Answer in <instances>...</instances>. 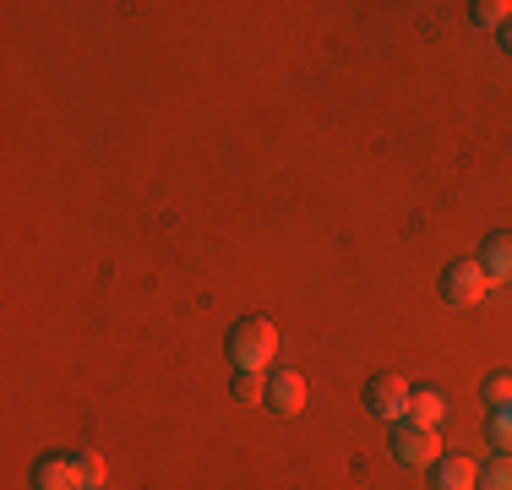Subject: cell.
<instances>
[{
    "label": "cell",
    "instance_id": "cell-1",
    "mask_svg": "<svg viewBox=\"0 0 512 490\" xmlns=\"http://www.w3.org/2000/svg\"><path fill=\"white\" fill-rule=\"evenodd\" d=\"M273 354H278V327L267 316H240L229 327V360H235V371H267Z\"/></svg>",
    "mask_w": 512,
    "mask_h": 490
},
{
    "label": "cell",
    "instance_id": "cell-2",
    "mask_svg": "<svg viewBox=\"0 0 512 490\" xmlns=\"http://www.w3.org/2000/svg\"><path fill=\"white\" fill-rule=\"evenodd\" d=\"M409 382L398 371H376L371 382H365V414H376V420H409Z\"/></svg>",
    "mask_w": 512,
    "mask_h": 490
},
{
    "label": "cell",
    "instance_id": "cell-3",
    "mask_svg": "<svg viewBox=\"0 0 512 490\" xmlns=\"http://www.w3.org/2000/svg\"><path fill=\"white\" fill-rule=\"evenodd\" d=\"M393 458L409 463V469H431V463L442 458V436H436V425L398 420V431H393Z\"/></svg>",
    "mask_w": 512,
    "mask_h": 490
},
{
    "label": "cell",
    "instance_id": "cell-4",
    "mask_svg": "<svg viewBox=\"0 0 512 490\" xmlns=\"http://www.w3.org/2000/svg\"><path fill=\"white\" fill-rule=\"evenodd\" d=\"M28 480L33 490H93L88 474H82V452H44Z\"/></svg>",
    "mask_w": 512,
    "mask_h": 490
},
{
    "label": "cell",
    "instance_id": "cell-5",
    "mask_svg": "<svg viewBox=\"0 0 512 490\" xmlns=\"http://www.w3.org/2000/svg\"><path fill=\"white\" fill-rule=\"evenodd\" d=\"M485 289H491V278H485L480 256H474V262H453L442 273V300L458 305V311H474V305L485 300Z\"/></svg>",
    "mask_w": 512,
    "mask_h": 490
},
{
    "label": "cell",
    "instance_id": "cell-6",
    "mask_svg": "<svg viewBox=\"0 0 512 490\" xmlns=\"http://www.w3.org/2000/svg\"><path fill=\"white\" fill-rule=\"evenodd\" d=\"M267 409L284 414V420H295V414L306 409V376L300 371H273L267 376Z\"/></svg>",
    "mask_w": 512,
    "mask_h": 490
},
{
    "label": "cell",
    "instance_id": "cell-7",
    "mask_svg": "<svg viewBox=\"0 0 512 490\" xmlns=\"http://www.w3.org/2000/svg\"><path fill=\"white\" fill-rule=\"evenodd\" d=\"M431 485L436 490H480V463L463 458V452H442L431 463Z\"/></svg>",
    "mask_w": 512,
    "mask_h": 490
},
{
    "label": "cell",
    "instance_id": "cell-8",
    "mask_svg": "<svg viewBox=\"0 0 512 490\" xmlns=\"http://www.w3.org/2000/svg\"><path fill=\"white\" fill-rule=\"evenodd\" d=\"M480 267H485V278H491V284H512V229H507V235L485 240Z\"/></svg>",
    "mask_w": 512,
    "mask_h": 490
},
{
    "label": "cell",
    "instance_id": "cell-9",
    "mask_svg": "<svg viewBox=\"0 0 512 490\" xmlns=\"http://www.w3.org/2000/svg\"><path fill=\"white\" fill-rule=\"evenodd\" d=\"M442 414H447V398H442L436 387L409 392V420H414V425H442Z\"/></svg>",
    "mask_w": 512,
    "mask_h": 490
},
{
    "label": "cell",
    "instance_id": "cell-10",
    "mask_svg": "<svg viewBox=\"0 0 512 490\" xmlns=\"http://www.w3.org/2000/svg\"><path fill=\"white\" fill-rule=\"evenodd\" d=\"M485 441H491L502 458H512V403H507V409H491V420H485Z\"/></svg>",
    "mask_w": 512,
    "mask_h": 490
},
{
    "label": "cell",
    "instance_id": "cell-11",
    "mask_svg": "<svg viewBox=\"0 0 512 490\" xmlns=\"http://www.w3.org/2000/svg\"><path fill=\"white\" fill-rule=\"evenodd\" d=\"M480 398L491 403V409H507V403H512V371H491V376H485Z\"/></svg>",
    "mask_w": 512,
    "mask_h": 490
},
{
    "label": "cell",
    "instance_id": "cell-12",
    "mask_svg": "<svg viewBox=\"0 0 512 490\" xmlns=\"http://www.w3.org/2000/svg\"><path fill=\"white\" fill-rule=\"evenodd\" d=\"M229 392H235L240 403H267V376L262 371H235V387Z\"/></svg>",
    "mask_w": 512,
    "mask_h": 490
},
{
    "label": "cell",
    "instance_id": "cell-13",
    "mask_svg": "<svg viewBox=\"0 0 512 490\" xmlns=\"http://www.w3.org/2000/svg\"><path fill=\"white\" fill-rule=\"evenodd\" d=\"M474 22H480V28H507V22H512V6H507V0H474Z\"/></svg>",
    "mask_w": 512,
    "mask_h": 490
},
{
    "label": "cell",
    "instance_id": "cell-14",
    "mask_svg": "<svg viewBox=\"0 0 512 490\" xmlns=\"http://www.w3.org/2000/svg\"><path fill=\"white\" fill-rule=\"evenodd\" d=\"M480 490H512V458H496L491 469H480Z\"/></svg>",
    "mask_w": 512,
    "mask_h": 490
},
{
    "label": "cell",
    "instance_id": "cell-15",
    "mask_svg": "<svg viewBox=\"0 0 512 490\" xmlns=\"http://www.w3.org/2000/svg\"><path fill=\"white\" fill-rule=\"evenodd\" d=\"M502 44H507V55H512V22H507V28H502Z\"/></svg>",
    "mask_w": 512,
    "mask_h": 490
}]
</instances>
